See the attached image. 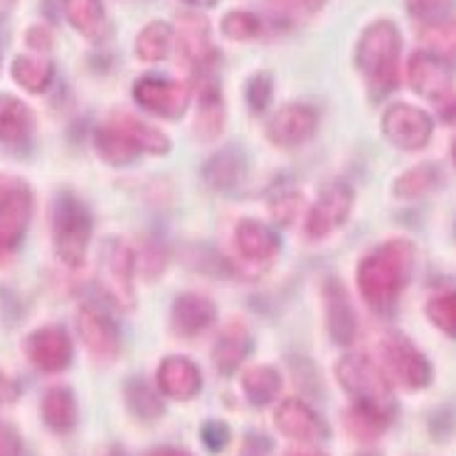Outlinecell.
<instances>
[{"label":"cell","instance_id":"cell-1","mask_svg":"<svg viewBox=\"0 0 456 456\" xmlns=\"http://www.w3.org/2000/svg\"><path fill=\"white\" fill-rule=\"evenodd\" d=\"M414 266V244L410 240H390L375 247L358 265V289L365 304L387 314L393 311L397 298L410 284Z\"/></svg>","mask_w":456,"mask_h":456},{"label":"cell","instance_id":"cell-2","mask_svg":"<svg viewBox=\"0 0 456 456\" xmlns=\"http://www.w3.org/2000/svg\"><path fill=\"white\" fill-rule=\"evenodd\" d=\"M400 54H403V35L390 20L372 22L362 32L355 62L361 67L372 96H385L400 82Z\"/></svg>","mask_w":456,"mask_h":456},{"label":"cell","instance_id":"cell-3","mask_svg":"<svg viewBox=\"0 0 456 456\" xmlns=\"http://www.w3.org/2000/svg\"><path fill=\"white\" fill-rule=\"evenodd\" d=\"M94 146L107 163L126 166L134 163L141 153H153V156L168 153L170 141L159 128L149 126L138 118L114 117L96 128Z\"/></svg>","mask_w":456,"mask_h":456},{"label":"cell","instance_id":"cell-4","mask_svg":"<svg viewBox=\"0 0 456 456\" xmlns=\"http://www.w3.org/2000/svg\"><path fill=\"white\" fill-rule=\"evenodd\" d=\"M336 378L340 387L358 404H368V407H378V410L395 414V400L387 375L368 355H358V353L343 355L336 362Z\"/></svg>","mask_w":456,"mask_h":456},{"label":"cell","instance_id":"cell-5","mask_svg":"<svg viewBox=\"0 0 456 456\" xmlns=\"http://www.w3.org/2000/svg\"><path fill=\"white\" fill-rule=\"evenodd\" d=\"M134 269H136V256L131 247L121 240H107L99 255V272L96 281L104 297L114 306L131 311L136 306V291H134Z\"/></svg>","mask_w":456,"mask_h":456},{"label":"cell","instance_id":"cell-6","mask_svg":"<svg viewBox=\"0 0 456 456\" xmlns=\"http://www.w3.org/2000/svg\"><path fill=\"white\" fill-rule=\"evenodd\" d=\"M54 249L64 265L79 266L85 262L86 244L92 240V215L82 200L64 195L54 208Z\"/></svg>","mask_w":456,"mask_h":456},{"label":"cell","instance_id":"cell-7","mask_svg":"<svg viewBox=\"0 0 456 456\" xmlns=\"http://www.w3.org/2000/svg\"><path fill=\"white\" fill-rule=\"evenodd\" d=\"M385 138L403 151H422L432 141L435 121L422 109L410 104H393L382 117Z\"/></svg>","mask_w":456,"mask_h":456},{"label":"cell","instance_id":"cell-8","mask_svg":"<svg viewBox=\"0 0 456 456\" xmlns=\"http://www.w3.org/2000/svg\"><path fill=\"white\" fill-rule=\"evenodd\" d=\"M382 358L387 372L407 390H425L432 382V362L403 336H393L382 346Z\"/></svg>","mask_w":456,"mask_h":456},{"label":"cell","instance_id":"cell-9","mask_svg":"<svg viewBox=\"0 0 456 456\" xmlns=\"http://www.w3.org/2000/svg\"><path fill=\"white\" fill-rule=\"evenodd\" d=\"M134 99L149 114L163 118H178L185 114L191 102V89L183 82L163 79V77H141L134 85Z\"/></svg>","mask_w":456,"mask_h":456},{"label":"cell","instance_id":"cell-10","mask_svg":"<svg viewBox=\"0 0 456 456\" xmlns=\"http://www.w3.org/2000/svg\"><path fill=\"white\" fill-rule=\"evenodd\" d=\"M407 82L419 96L442 99L454 86V67L444 54L422 50V53H414L407 62Z\"/></svg>","mask_w":456,"mask_h":456},{"label":"cell","instance_id":"cell-11","mask_svg":"<svg viewBox=\"0 0 456 456\" xmlns=\"http://www.w3.org/2000/svg\"><path fill=\"white\" fill-rule=\"evenodd\" d=\"M316 128H319L316 109L306 107V104H287L269 118L266 136L281 149H298L316 134Z\"/></svg>","mask_w":456,"mask_h":456},{"label":"cell","instance_id":"cell-12","mask_svg":"<svg viewBox=\"0 0 456 456\" xmlns=\"http://www.w3.org/2000/svg\"><path fill=\"white\" fill-rule=\"evenodd\" d=\"M25 353L37 370L60 372L72 362V340L60 326H45L25 338Z\"/></svg>","mask_w":456,"mask_h":456},{"label":"cell","instance_id":"cell-13","mask_svg":"<svg viewBox=\"0 0 456 456\" xmlns=\"http://www.w3.org/2000/svg\"><path fill=\"white\" fill-rule=\"evenodd\" d=\"M350 208H353V191L346 183H333L326 191L321 192L316 205L311 208L306 217L308 237H326L333 230H338L340 224L348 220Z\"/></svg>","mask_w":456,"mask_h":456},{"label":"cell","instance_id":"cell-14","mask_svg":"<svg viewBox=\"0 0 456 456\" xmlns=\"http://www.w3.org/2000/svg\"><path fill=\"white\" fill-rule=\"evenodd\" d=\"M77 329L96 361L111 362L121 353V336H118L117 323L109 319L104 311L85 306L77 316Z\"/></svg>","mask_w":456,"mask_h":456},{"label":"cell","instance_id":"cell-15","mask_svg":"<svg viewBox=\"0 0 456 456\" xmlns=\"http://www.w3.org/2000/svg\"><path fill=\"white\" fill-rule=\"evenodd\" d=\"M274 425L281 435L298 444H316L329 435L326 422L301 400H284L279 404L274 412Z\"/></svg>","mask_w":456,"mask_h":456},{"label":"cell","instance_id":"cell-16","mask_svg":"<svg viewBox=\"0 0 456 456\" xmlns=\"http://www.w3.org/2000/svg\"><path fill=\"white\" fill-rule=\"evenodd\" d=\"M32 215V195L28 185H18L15 191L8 192L0 200V255L12 252L20 240L25 237V230L30 224Z\"/></svg>","mask_w":456,"mask_h":456},{"label":"cell","instance_id":"cell-17","mask_svg":"<svg viewBox=\"0 0 456 456\" xmlns=\"http://www.w3.org/2000/svg\"><path fill=\"white\" fill-rule=\"evenodd\" d=\"M217 319V308L202 294H181L170 311V326L183 338H195L202 330H208Z\"/></svg>","mask_w":456,"mask_h":456},{"label":"cell","instance_id":"cell-18","mask_svg":"<svg viewBox=\"0 0 456 456\" xmlns=\"http://www.w3.org/2000/svg\"><path fill=\"white\" fill-rule=\"evenodd\" d=\"M159 387L173 400H192L202 387L200 368L183 355H170L159 365Z\"/></svg>","mask_w":456,"mask_h":456},{"label":"cell","instance_id":"cell-19","mask_svg":"<svg viewBox=\"0 0 456 456\" xmlns=\"http://www.w3.org/2000/svg\"><path fill=\"white\" fill-rule=\"evenodd\" d=\"M178 47H181L183 57L198 67V69H208L215 60V47L210 40V28L208 20L200 15H183L178 20Z\"/></svg>","mask_w":456,"mask_h":456},{"label":"cell","instance_id":"cell-20","mask_svg":"<svg viewBox=\"0 0 456 456\" xmlns=\"http://www.w3.org/2000/svg\"><path fill=\"white\" fill-rule=\"evenodd\" d=\"M323 301H326V323H329L330 338L336 340L338 346H350L355 338V314L350 306V298L346 294V289L340 287V281L330 279L326 281L323 289Z\"/></svg>","mask_w":456,"mask_h":456},{"label":"cell","instance_id":"cell-21","mask_svg":"<svg viewBox=\"0 0 456 456\" xmlns=\"http://www.w3.org/2000/svg\"><path fill=\"white\" fill-rule=\"evenodd\" d=\"M234 244L240 249V255L249 262H269L279 255L281 240L274 230H269L259 220H242L234 230Z\"/></svg>","mask_w":456,"mask_h":456},{"label":"cell","instance_id":"cell-22","mask_svg":"<svg viewBox=\"0 0 456 456\" xmlns=\"http://www.w3.org/2000/svg\"><path fill=\"white\" fill-rule=\"evenodd\" d=\"M64 18L86 40H102L107 35V12L102 0H62Z\"/></svg>","mask_w":456,"mask_h":456},{"label":"cell","instance_id":"cell-23","mask_svg":"<svg viewBox=\"0 0 456 456\" xmlns=\"http://www.w3.org/2000/svg\"><path fill=\"white\" fill-rule=\"evenodd\" d=\"M249 346H252L249 330L244 329L242 323H230V326L220 333L217 343H215L213 361L215 365H217V370L223 372V375H232V372L242 365L244 358H247Z\"/></svg>","mask_w":456,"mask_h":456},{"label":"cell","instance_id":"cell-24","mask_svg":"<svg viewBox=\"0 0 456 456\" xmlns=\"http://www.w3.org/2000/svg\"><path fill=\"white\" fill-rule=\"evenodd\" d=\"M244 170H247V160L242 153L237 149H227L215 153L213 159L205 163L202 175L215 191H232L244 178Z\"/></svg>","mask_w":456,"mask_h":456},{"label":"cell","instance_id":"cell-25","mask_svg":"<svg viewBox=\"0 0 456 456\" xmlns=\"http://www.w3.org/2000/svg\"><path fill=\"white\" fill-rule=\"evenodd\" d=\"M32 111L18 96L0 94V141L20 143L30 136Z\"/></svg>","mask_w":456,"mask_h":456},{"label":"cell","instance_id":"cell-26","mask_svg":"<svg viewBox=\"0 0 456 456\" xmlns=\"http://www.w3.org/2000/svg\"><path fill=\"white\" fill-rule=\"evenodd\" d=\"M45 425L54 432H72L77 425V400L72 390L67 387H53L47 390L40 403Z\"/></svg>","mask_w":456,"mask_h":456},{"label":"cell","instance_id":"cell-27","mask_svg":"<svg viewBox=\"0 0 456 456\" xmlns=\"http://www.w3.org/2000/svg\"><path fill=\"white\" fill-rule=\"evenodd\" d=\"M343 419H346V429H348L353 439H358V442H375L387 429L393 414L385 412V410H378V407L355 403L346 412Z\"/></svg>","mask_w":456,"mask_h":456},{"label":"cell","instance_id":"cell-28","mask_svg":"<svg viewBox=\"0 0 456 456\" xmlns=\"http://www.w3.org/2000/svg\"><path fill=\"white\" fill-rule=\"evenodd\" d=\"M242 390L247 400L256 407H265L274 400L281 390V375L272 365H255L247 368L242 375Z\"/></svg>","mask_w":456,"mask_h":456},{"label":"cell","instance_id":"cell-29","mask_svg":"<svg viewBox=\"0 0 456 456\" xmlns=\"http://www.w3.org/2000/svg\"><path fill=\"white\" fill-rule=\"evenodd\" d=\"M54 77V67L50 60H45V57H30V54H20V57H15V62H12V79L22 86V89H28L32 94H40L45 92L50 82H53Z\"/></svg>","mask_w":456,"mask_h":456},{"label":"cell","instance_id":"cell-30","mask_svg":"<svg viewBox=\"0 0 456 456\" xmlns=\"http://www.w3.org/2000/svg\"><path fill=\"white\" fill-rule=\"evenodd\" d=\"M224 124L223 96L215 85H205L200 92V111L195 118V131L202 141H213L220 136Z\"/></svg>","mask_w":456,"mask_h":456},{"label":"cell","instance_id":"cell-31","mask_svg":"<svg viewBox=\"0 0 456 456\" xmlns=\"http://www.w3.org/2000/svg\"><path fill=\"white\" fill-rule=\"evenodd\" d=\"M170 40H173V30L166 22H149L143 30L138 32L136 37V54L143 62H160L166 60L170 50Z\"/></svg>","mask_w":456,"mask_h":456},{"label":"cell","instance_id":"cell-32","mask_svg":"<svg viewBox=\"0 0 456 456\" xmlns=\"http://www.w3.org/2000/svg\"><path fill=\"white\" fill-rule=\"evenodd\" d=\"M439 170L436 166H417L403 173L397 181H395V195L403 198V200H414V198H422L427 192H432L439 185Z\"/></svg>","mask_w":456,"mask_h":456},{"label":"cell","instance_id":"cell-33","mask_svg":"<svg viewBox=\"0 0 456 456\" xmlns=\"http://www.w3.org/2000/svg\"><path fill=\"white\" fill-rule=\"evenodd\" d=\"M126 403L131 412L141 417V419H159L163 414V400L153 393L146 380H131L126 385Z\"/></svg>","mask_w":456,"mask_h":456},{"label":"cell","instance_id":"cell-34","mask_svg":"<svg viewBox=\"0 0 456 456\" xmlns=\"http://www.w3.org/2000/svg\"><path fill=\"white\" fill-rule=\"evenodd\" d=\"M427 316L442 333L456 340V291H442L429 298Z\"/></svg>","mask_w":456,"mask_h":456},{"label":"cell","instance_id":"cell-35","mask_svg":"<svg viewBox=\"0 0 456 456\" xmlns=\"http://www.w3.org/2000/svg\"><path fill=\"white\" fill-rule=\"evenodd\" d=\"M259 30H262V22H259L255 12L232 11L223 18V32L230 40H237V43L252 40V37L259 35Z\"/></svg>","mask_w":456,"mask_h":456},{"label":"cell","instance_id":"cell-36","mask_svg":"<svg viewBox=\"0 0 456 456\" xmlns=\"http://www.w3.org/2000/svg\"><path fill=\"white\" fill-rule=\"evenodd\" d=\"M425 43L432 47L436 54L456 53V22H436L425 30Z\"/></svg>","mask_w":456,"mask_h":456},{"label":"cell","instance_id":"cell-37","mask_svg":"<svg viewBox=\"0 0 456 456\" xmlns=\"http://www.w3.org/2000/svg\"><path fill=\"white\" fill-rule=\"evenodd\" d=\"M247 104L255 114H262L269 102H272V77L269 75H255L249 82H247Z\"/></svg>","mask_w":456,"mask_h":456},{"label":"cell","instance_id":"cell-38","mask_svg":"<svg viewBox=\"0 0 456 456\" xmlns=\"http://www.w3.org/2000/svg\"><path fill=\"white\" fill-rule=\"evenodd\" d=\"M200 436L202 444L208 446L210 452H220L230 442V427L223 425V422H208V425L202 427Z\"/></svg>","mask_w":456,"mask_h":456},{"label":"cell","instance_id":"cell-39","mask_svg":"<svg viewBox=\"0 0 456 456\" xmlns=\"http://www.w3.org/2000/svg\"><path fill=\"white\" fill-rule=\"evenodd\" d=\"M301 210V198L298 195H281L279 200L272 202V213H274L276 223L279 224H291L294 217Z\"/></svg>","mask_w":456,"mask_h":456},{"label":"cell","instance_id":"cell-40","mask_svg":"<svg viewBox=\"0 0 456 456\" xmlns=\"http://www.w3.org/2000/svg\"><path fill=\"white\" fill-rule=\"evenodd\" d=\"M0 456H22L20 436L5 425H0Z\"/></svg>","mask_w":456,"mask_h":456},{"label":"cell","instance_id":"cell-41","mask_svg":"<svg viewBox=\"0 0 456 456\" xmlns=\"http://www.w3.org/2000/svg\"><path fill=\"white\" fill-rule=\"evenodd\" d=\"M446 0H407V8L414 18H432L444 8Z\"/></svg>","mask_w":456,"mask_h":456},{"label":"cell","instance_id":"cell-42","mask_svg":"<svg viewBox=\"0 0 456 456\" xmlns=\"http://www.w3.org/2000/svg\"><path fill=\"white\" fill-rule=\"evenodd\" d=\"M28 43L32 45V47H37V50H47L50 47V32L43 30V28H32L30 32H28Z\"/></svg>","mask_w":456,"mask_h":456},{"label":"cell","instance_id":"cell-43","mask_svg":"<svg viewBox=\"0 0 456 456\" xmlns=\"http://www.w3.org/2000/svg\"><path fill=\"white\" fill-rule=\"evenodd\" d=\"M18 397V387L15 382H11L3 372H0V404L3 403H12Z\"/></svg>","mask_w":456,"mask_h":456},{"label":"cell","instance_id":"cell-44","mask_svg":"<svg viewBox=\"0 0 456 456\" xmlns=\"http://www.w3.org/2000/svg\"><path fill=\"white\" fill-rule=\"evenodd\" d=\"M287 456H326L321 449L311 444H301V446H294V449H289Z\"/></svg>","mask_w":456,"mask_h":456},{"label":"cell","instance_id":"cell-45","mask_svg":"<svg viewBox=\"0 0 456 456\" xmlns=\"http://www.w3.org/2000/svg\"><path fill=\"white\" fill-rule=\"evenodd\" d=\"M146 456H192L188 452H183V449H175V446H159V449H153Z\"/></svg>","mask_w":456,"mask_h":456},{"label":"cell","instance_id":"cell-46","mask_svg":"<svg viewBox=\"0 0 456 456\" xmlns=\"http://www.w3.org/2000/svg\"><path fill=\"white\" fill-rule=\"evenodd\" d=\"M18 185H20V181H12V178H8V175H0V200H3L8 192L15 191Z\"/></svg>","mask_w":456,"mask_h":456},{"label":"cell","instance_id":"cell-47","mask_svg":"<svg viewBox=\"0 0 456 456\" xmlns=\"http://www.w3.org/2000/svg\"><path fill=\"white\" fill-rule=\"evenodd\" d=\"M442 117H444L446 121H456V102H454V104H449V107L442 111Z\"/></svg>","mask_w":456,"mask_h":456},{"label":"cell","instance_id":"cell-48","mask_svg":"<svg viewBox=\"0 0 456 456\" xmlns=\"http://www.w3.org/2000/svg\"><path fill=\"white\" fill-rule=\"evenodd\" d=\"M185 3H191V5H198V8H210V5H215L217 0H185Z\"/></svg>","mask_w":456,"mask_h":456},{"label":"cell","instance_id":"cell-49","mask_svg":"<svg viewBox=\"0 0 456 456\" xmlns=\"http://www.w3.org/2000/svg\"><path fill=\"white\" fill-rule=\"evenodd\" d=\"M452 160H454V166H456V138H454V143H452Z\"/></svg>","mask_w":456,"mask_h":456},{"label":"cell","instance_id":"cell-50","mask_svg":"<svg viewBox=\"0 0 456 456\" xmlns=\"http://www.w3.org/2000/svg\"><path fill=\"white\" fill-rule=\"evenodd\" d=\"M358 456H380V454H375V452H362V454H358Z\"/></svg>","mask_w":456,"mask_h":456}]
</instances>
